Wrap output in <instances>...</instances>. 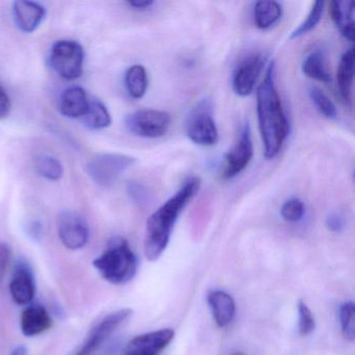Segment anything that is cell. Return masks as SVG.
<instances>
[{
	"label": "cell",
	"mask_w": 355,
	"mask_h": 355,
	"mask_svg": "<svg viewBox=\"0 0 355 355\" xmlns=\"http://www.w3.org/2000/svg\"><path fill=\"white\" fill-rule=\"evenodd\" d=\"M257 112L259 132L267 159L282 150L290 132V124L275 85V65L270 63L265 78L257 91Z\"/></svg>",
	"instance_id": "1"
},
{
	"label": "cell",
	"mask_w": 355,
	"mask_h": 355,
	"mask_svg": "<svg viewBox=\"0 0 355 355\" xmlns=\"http://www.w3.org/2000/svg\"><path fill=\"white\" fill-rule=\"evenodd\" d=\"M200 186V178L197 176L187 178L180 190L148 218L144 240L145 257L148 261H157L165 252L176 221Z\"/></svg>",
	"instance_id": "2"
},
{
	"label": "cell",
	"mask_w": 355,
	"mask_h": 355,
	"mask_svg": "<svg viewBox=\"0 0 355 355\" xmlns=\"http://www.w3.org/2000/svg\"><path fill=\"white\" fill-rule=\"evenodd\" d=\"M93 266L103 279L121 286L136 276L138 259L128 241L116 238L111 241L107 250L93 261Z\"/></svg>",
	"instance_id": "3"
},
{
	"label": "cell",
	"mask_w": 355,
	"mask_h": 355,
	"mask_svg": "<svg viewBox=\"0 0 355 355\" xmlns=\"http://www.w3.org/2000/svg\"><path fill=\"white\" fill-rule=\"evenodd\" d=\"M49 61L60 78L76 80L82 76L84 71L85 51L76 41H58L51 47Z\"/></svg>",
	"instance_id": "4"
},
{
	"label": "cell",
	"mask_w": 355,
	"mask_h": 355,
	"mask_svg": "<svg viewBox=\"0 0 355 355\" xmlns=\"http://www.w3.org/2000/svg\"><path fill=\"white\" fill-rule=\"evenodd\" d=\"M135 163L136 159L130 155L101 153L89 161L87 172L95 184L109 188L115 184Z\"/></svg>",
	"instance_id": "5"
},
{
	"label": "cell",
	"mask_w": 355,
	"mask_h": 355,
	"mask_svg": "<svg viewBox=\"0 0 355 355\" xmlns=\"http://www.w3.org/2000/svg\"><path fill=\"white\" fill-rule=\"evenodd\" d=\"M187 137L201 146H213L219 141L217 124L213 116V105L209 99L199 101L189 114L186 122Z\"/></svg>",
	"instance_id": "6"
},
{
	"label": "cell",
	"mask_w": 355,
	"mask_h": 355,
	"mask_svg": "<svg viewBox=\"0 0 355 355\" xmlns=\"http://www.w3.org/2000/svg\"><path fill=\"white\" fill-rule=\"evenodd\" d=\"M171 124V116L159 110H139L125 118V128L134 136L157 139L165 136Z\"/></svg>",
	"instance_id": "7"
},
{
	"label": "cell",
	"mask_w": 355,
	"mask_h": 355,
	"mask_svg": "<svg viewBox=\"0 0 355 355\" xmlns=\"http://www.w3.org/2000/svg\"><path fill=\"white\" fill-rule=\"evenodd\" d=\"M253 157V142L249 122H245L239 132L238 140L224 157L221 178L232 180L242 173Z\"/></svg>",
	"instance_id": "8"
},
{
	"label": "cell",
	"mask_w": 355,
	"mask_h": 355,
	"mask_svg": "<svg viewBox=\"0 0 355 355\" xmlns=\"http://www.w3.org/2000/svg\"><path fill=\"white\" fill-rule=\"evenodd\" d=\"M132 315V309H122L105 315L91 329L86 340L76 355H94L105 340Z\"/></svg>",
	"instance_id": "9"
},
{
	"label": "cell",
	"mask_w": 355,
	"mask_h": 355,
	"mask_svg": "<svg viewBox=\"0 0 355 355\" xmlns=\"http://www.w3.org/2000/svg\"><path fill=\"white\" fill-rule=\"evenodd\" d=\"M57 230L62 244L70 250L84 248L90 239L88 222L76 211H62L58 217Z\"/></svg>",
	"instance_id": "10"
},
{
	"label": "cell",
	"mask_w": 355,
	"mask_h": 355,
	"mask_svg": "<svg viewBox=\"0 0 355 355\" xmlns=\"http://www.w3.org/2000/svg\"><path fill=\"white\" fill-rule=\"evenodd\" d=\"M265 64L261 53L249 55L239 63L232 74V89L238 96L246 97L254 91Z\"/></svg>",
	"instance_id": "11"
},
{
	"label": "cell",
	"mask_w": 355,
	"mask_h": 355,
	"mask_svg": "<svg viewBox=\"0 0 355 355\" xmlns=\"http://www.w3.org/2000/svg\"><path fill=\"white\" fill-rule=\"evenodd\" d=\"M175 332L171 328L139 334L130 340L124 355H159L173 340Z\"/></svg>",
	"instance_id": "12"
},
{
	"label": "cell",
	"mask_w": 355,
	"mask_h": 355,
	"mask_svg": "<svg viewBox=\"0 0 355 355\" xmlns=\"http://www.w3.org/2000/svg\"><path fill=\"white\" fill-rule=\"evenodd\" d=\"M10 293L17 304L26 306L32 304L36 295V284L32 269L26 261H20L16 263L10 284Z\"/></svg>",
	"instance_id": "13"
},
{
	"label": "cell",
	"mask_w": 355,
	"mask_h": 355,
	"mask_svg": "<svg viewBox=\"0 0 355 355\" xmlns=\"http://www.w3.org/2000/svg\"><path fill=\"white\" fill-rule=\"evenodd\" d=\"M46 17V10L35 1H15L13 3V18L16 26L24 33H34L40 28Z\"/></svg>",
	"instance_id": "14"
},
{
	"label": "cell",
	"mask_w": 355,
	"mask_h": 355,
	"mask_svg": "<svg viewBox=\"0 0 355 355\" xmlns=\"http://www.w3.org/2000/svg\"><path fill=\"white\" fill-rule=\"evenodd\" d=\"M53 326V320L45 307L40 304H30L22 311L20 328L28 338L40 336Z\"/></svg>",
	"instance_id": "15"
},
{
	"label": "cell",
	"mask_w": 355,
	"mask_h": 355,
	"mask_svg": "<svg viewBox=\"0 0 355 355\" xmlns=\"http://www.w3.org/2000/svg\"><path fill=\"white\" fill-rule=\"evenodd\" d=\"M207 303L219 327H226L232 323L236 315V302L232 295L225 291H213L207 295Z\"/></svg>",
	"instance_id": "16"
},
{
	"label": "cell",
	"mask_w": 355,
	"mask_h": 355,
	"mask_svg": "<svg viewBox=\"0 0 355 355\" xmlns=\"http://www.w3.org/2000/svg\"><path fill=\"white\" fill-rule=\"evenodd\" d=\"M90 97L80 87H71L64 91L59 103L62 115L70 119H80L84 117L89 107Z\"/></svg>",
	"instance_id": "17"
},
{
	"label": "cell",
	"mask_w": 355,
	"mask_h": 355,
	"mask_svg": "<svg viewBox=\"0 0 355 355\" xmlns=\"http://www.w3.org/2000/svg\"><path fill=\"white\" fill-rule=\"evenodd\" d=\"M354 49L351 47L340 58L336 71L338 90L346 105L352 103L353 80H354Z\"/></svg>",
	"instance_id": "18"
},
{
	"label": "cell",
	"mask_w": 355,
	"mask_h": 355,
	"mask_svg": "<svg viewBox=\"0 0 355 355\" xmlns=\"http://www.w3.org/2000/svg\"><path fill=\"white\" fill-rule=\"evenodd\" d=\"M329 14L332 21L338 26L343 36L347 40L354 41V3L331 1L329 5Z\"/></svg>",
	"instance_id": "19"
},
{
	"label": "cell",
	"mask_w": 355,
	"mask_h": 355,
	"mask_svg": "<svg viewBox=\"0 0 355 355\" xmlns=\"http://www.w3.org/2000/svg\"><path fill=\"white\" fill-rule=\"evenodd\" d=\"M282 5L277 1H257L253 9V20L259 30H269L282 17Z\"/></svg>",
	"instance_id": "20"
},
{
	"label": "cell",
	"mask_w": 355,
	"mask_h": 355,
	"mask_svg": "<svg viewBox=\"0 0 355 355\" xmlns=\"http://www.w3.org/2000/svg\"><path fill=\"white\" fill-rule=\"evenodd\" d=\"M302 72L311 80L328 84L331 82V74L328 71L327 63L324 53L320 51H313L303 60Z\"/></svg>",
	"instance_id": "21"
},
{
	"label": "cell",
	"mask_w": 355,
	"mask_h": 355,
	"mask_svg": "<svg viewBox=\"0 0 355 355\" xmlns=\"http://www.w3.org/2000/svg\"><path fill=\"white\" fill-rule=\"evenodd\" d=\"M124 84L128 95L134 99H141L148 89V74L144 66L140 64L130 66L125 72Z\"/></svg>",
	"instance_id": "22"
},
{
	"label": "cell",
	"mask_w": 355,
	"mask_h": 355,
	"mask_svg": "<svg viewBox=\"0 0 355 355\" xmlns=\"http://www.w3.org/2000/svg\"><path fill=\"white\" fill-rule=\"evenodd\" d=\"M87 128L93 130H105L112 124V116L107 107L99 99L91 98L88 110L82 118Z\"/></svg>",
	"instance_id": "23"
},
{
	"label": "cell",
	"mask_w": 355,
	"mask_h": 355,
	"mask_svg": "<svg viewBox=\"0 0 355 355\" xmlns=\"http://www.w3.org/2000/svg\"><path fill=\"white\" fill-rule=\"evenodd\" d=\"M36 169L42 178L51 182L61 180L64 175V166L57 157L42 155L36 162Z\"/></svg>",
	"instance_id": "24"
},
{
	"label": "cell",
	"mask_w": 355,
	"mask_h": 355,
	"mask_svg": "<svg viewBox=\"0 0 355 355\" xmlns=\"http://www.w3.org/2000/svg\"><path fill=\"white\" fill-rule=\"evenodd\" d=\"M309 98L322 116L330 120L338 118V110H336V105L323 90L318 87H313L309 89Z\"/></svg>",
	"instance_id": "25"
},
{
	"label": "cell",
	"mask_w": 355,
	"mask_h": 355,
	"mask_svg": "<svg viewBox=\"0 0 355 355\" xmlns=\"http://www.w3.org/2000/svg\"><path fill=\"white\" fill-rule=\"evenodd\" d=\"M340 329L346 340L353 342L355 338V305L353 301L342 303L338 309Z\"/></svg>",
	"instance_id": "26"
},
{
	"label": "cell",
	"mask_w": 355,
	"mask_h": 355,
	"mask_svg": "<svg viewBox=\"0 0 355 355\" xmlns=\"http://www.w3.org/2000/svg\"><path fill=\"white\" fill-rule=\"evenodd\" d=\"M324 3L323 1H315L307 15L306 19L296 28L293 31L291 34L290 39L300 38L304 35L309 34V32L313 30L315 26L321 21L322 15H323Z\"/></svg>",
	"instance_id": "27"
},
{
	"label": "cell",
	"mask_w": 355,
	"mask_h": 355,
	"mask_svg": "<svg viewBox=\"0 0 355 355\" xmlns=\"http://www.w3.org/2000/svg\"><path fill=\"white\" fill-rule=\"evenodd\" d=\"M305 214V205L299 198H290L282 205L280 215L288 223H297L302 220Z\"/></svg>",
	"instance_id": "28"
},
{
	"label": "cell",
	"mask_w": 355,
	"mask_h": 355,
	"mask_svg": "<svg viewBox=\"0 0 355 355\" xmlns=\"http://www.w3.org/2000/svg\"><path fill=\"white\" fill-rule=\"evenodd\" d=\"M298 330L302 336H309L315 330V321L311 309L303 301L298 302Z\"/></svg>",
	"instance_id": "29"
},
{
	"label": "cell",
	"mask_w": 355,
	"mask_h": 355,
	"mask_svg": "<svg viewBox=\"0 0 355 355\" xmlns=\"http://www.w3.org/2000/svg\"><path fill=\"white\" fill-rule=\"evenodd\" d=\"M128 194L130 195V198L140 207L147 205L150 199V193L146 187L138 182H128Z\"/></svg>",
	"instance_id": "30"
},
{
	"label": "cell",
	"mask_w": 355,
	"mask_h": 355,
	"mask_svg": "<svg viewBox=\"0 0 355 355\" xmlns=\"http://www.w3.org/2000/svg\"><path fill=\"white\" fill-rule=\"evenodd\" d=\"M11 259V248L6 243H0V282L7 271L9 261Z\"/></svg>",
	"instance_id": "31"
},
{
	"label": "cell",
	"mask_w": 355,
	"mask_h": 355,
	"mask_svg": "<svg viewBox=\"0 0 355 355\" xmlns=\"http://www.w3.org/2000/svg\"><path fill=\"white\" fill-rule=\"evenodd\" d=\"M11 112V99L5 89L0 86V120L6 119Z\"/></svg>",
	"instance_id": "32"
},
{
	"label": "cell",
	"mask_w": 355,
	"mask_h": 355,
	"mask_svg": "<svg viewBox=\"0 0 355 355\" xmlns=\"http://www.w3.org/2000/svg\"><path fill=\"white\" fill-rule=\"evenodd\" d=\"M326 226L330 232H340L344 228V221L338 215H330L326 219Z\"/></svg>",
	"instance_id": "33"
},
{
	"label": "cell",
	"mask_w": 355,
	"mask_h": 355,
	"mask_svg": "<svg viewBox=\"0 0 355 355\" xmlns=\"http://www.w3.org/2000/svg\"><path fill=\"white\" fill-rule=\"evenodd\" d=\"M128 5L135 10H147L149 9V8L153 7V6L155 5V3L151 1V0H143V1L132 0V1H128Z\"/></svg>",
	"instance_id": "34"
},
{
	"label": "cell",
	"mask_w": 355,
	"mask_h": 355,
	"mask_svg": "<svg viewBox=\"0 0 355 355\" xmlns=\"http://www.w3.org/2000/svg\"><path fill=\"white\" fill-rule=\"evenodd\" d=\"M10 355H28V349L24 345H20V346L15 347Z\"/></svg>",
	"instance_id": "35"
},
{
	"label": "cell",
	"mask_w": 355,
	"mask_h": 355,
	"mask_svg": "<svg viewBox=\"0 0 355 355\" xmlns=\"http://www.w3.org/2000/svg\"><path fill=\"white\" fill-rule=\"evenodd\" d=\"M232 355H246L245 353L240 352V351H236V352L232 353Z\"/></svg>",
	"instance_id": "36"
}]
</instances>
